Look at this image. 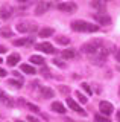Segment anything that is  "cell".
Here are the masks:
<instances>
[{"mask_svg":"<svg viewBox=\"0 0 120 122\" xmlns=\"http://www.w3.org/2000/svg\"><path fill=\"white\" fill-rule=\"evenodd\" d=\"M53 63H55V64H56V66H58V67H62V69L65 67V64H64V63H61V61H59V60H53Z\"/></svg>","mask_w":120,"mask_h":122,"instance_id":"83f0119b","label":"cell"},{"mask_svg":"<svg viewBox=\"0 0 120 122\" xmlns=\"http://www.w3.org/2000/svg\"><path fill=\"white\" fill-rule=\"evenodd\" d=\"M67 105H69L72 110H74L76 113H79V114H84V116L87 114V113L84 112V110H82V107H81L79 104H78V102L74 101V99H72V98H67Z\"/></svg>","mask_w":120,"mask_h":122,"instance_id":"5b68a950","label":"cell"},{"mask_svg":"<svg viewBox=\"0 0 120 122\" xmlns=\"http://www.w3.org/2000/svg\"><path fill=\"white\" fill-rule=\"evenodd\" d=\"M52 34H53V29H52V28H44V29H41L38 32V35L43 37V38H46V37H50Z\"/></svg>","mask_w":120,"mask_h":122,"instance_id":"e0dca14e","label":"cell"},{"mask_svg":"<svg viewBox=\"0 0 120 122\" xmlns=\"http://www.w3.org/2000/svg\"><path fill=\"white\" fill-rule=\"evenodd\" d=\"M49 8H50V3H47V2H40L38 5H37V8H35V14H37V15H43L44 12H47Z\"/></svg>","mask_w":120,"mask_h":122,"instance_id":"9c48e42d","label":"cell"},{"mask_svg":"<svg viewBox=\"0 0 120 122\" xmlns=\"http://www.w3.org/2000/svg\"><path fill=\"white\" fill-rule=\"evenodd\" d=\"M0 101H2L6 107H12V105H14L12 98H11L9 95L6 93V92H3V90H0Z\"/></svg>","mask_w":120,"mask_h":122,"instance_id":"30bf717a","label":"cell"},{"mask_svg":"<svg viewBox=\"0 0 120 122\" xmlns=\"http://www.w3.org/2000/svg\"><path fill=\"white\" fill-rule=\"evenodd\" d=\"M37 49H40L41 52H46V53H55V49H53V46H52L50 43H40V44H37Z\"/></svg>","mask_w":120,"mask_h":122,"instance_id":"8fae6325","label":"cell"},{"mask_svg":"<svg viewBox=\"0 0 120 122\" xmlns=\"http://www.w3.org/2000/svg\"><path fill=\"white\" fill-rule=\"evenodd\" d=\"M102 40H91V41H88V43H85V44H82V47H81V51L84 52V53H87V55H94V53L100 49V46H102Z\"/></svg>","mask_w":120,"mask_h":122,"instance_id":"7a4b0ae2","label":"cell"},{"mask_svg":"<svg viewBox=\"0 0 120 122\" xmlns=\"http://www.w3.org/2000/svg\"><path fill=\"white\" fill-rule=\"evenodd\" d=\"M5 76H6V70L0 67V78H5Z\"/></svg>","mask_w":120,"mask_h":122,"instance_id":"f1b7e54d","label":"cell"},{"mask_svg":"<svg viewBox=\"0 0 120 122\" xmlns=\"http://www.w3.org/2000/svg\"><path fill=\"white\" fill-rule=\"evenodd\" d=\"M28 121H29V122H40L38 119H35L33 116H28Z\"/></svg>","mask_w":120,"mask_h":122,"instance_id":"f546056e","label":"cell"},{"mask_svg":"<svg viewBox=\"0 0 120 122\" xmlns=\"http://www.w3.org/2000/svg\"><path fill=\"white\" fill-rule=\"evenodd\" d=\"M0 35L8 38V37H12V30H11V28H8V26H5V28L0 29Z\"/></svg>","mask_w":120,"mask_h":122,"instance_id":"ffe728a7","label":"cell"},{"mask_svg":"<svg viewBox=\"0 0 120 122\" xmlns=\"http://www.w3.org/2000/svg\"><path fill=\"white\" fill-rule=\"evenodd\" d=\"M11 15H12V8L9 5H3L0 8V17H2L3 20H8Z\"/></svg>","mask_w":120,"mask_h":122,"instance_id":"ba28073f","label":"cell"},{"mask_svg":"<svg viewBox=\"0 0 120 122\" xmlns=\"http://www.w3.org/2000/svg\"><path fill=\"white\" fill-rule=\"evenodd\" d=\"M117 121H119V122H120V112H119V113H117Z\"/></svg>","mask_w":120,"mask_h":122,"instance_id":"d6a6232c","label":"cell"},{"mask_svg":"<svg viewBox=\"0 0 120 122\" xmlns=\"http://www.w3.org/2000/svg\"><path fill=\"white\" fill-rule=\"evenodd\" d=\"M61 55L65 60H72V58H74V51H72V49H64Z\"/></svg>","mask_w":120,"mask_h":122,"instance_id":"2e32d148","label":"cell"},{"mask_svg":"<svg viewBox=\"0 0 120 122\" xmlns=\"http://www.w3.org/2000/svg\"><path fill=\"white\" fill-rule=\"evenodd\" d=\"M93 6H96V8H99L100 11H103V3H100L99 0H96V2H93Z\"/></svg>","mask_w":120,"mask_h":122,"instance_id":"484cf974","label":"cell"},{"mask_svg":"<svg viewBox=\"0 0 120 122\" xmlns=\"http://www.w3.org/2000/svg\"><path fill=\"white\" fill-rule=\"evenodd\" d=\"M94 122H111L108 119V116H103V114H94Z\"/></svg>","mask_w":120,"mask_h":122,"instance_id":"44dd1931","label":"cell"},{"mask_svg":"<svg viewBox=\"0 0 120 122\" xmlns=\"http://www.w3.org/2000/svg\"><path fill=\"white\" fill-rule=\"evenodd\" d=\"M115 58H117V61H120V51L115 52Z\"/></svg>","mask_w":120,"mask_h":122,"instance_id":"1f68e13d","label":"cell"},{"mask_svg":"<svg viewBox=\"0 0 120 122\" xmlns=\"http://www.w3.org/2000/svg\"><path fill=\"white\" fill-rule=\"evenodd\" d=\"M18 61H20V55H18V53H11V55L8 56V64H9L11 67L17 66Z\"/></svg>","mask_w":120,"mask_h":122,"instance_id":"7c38bea8","label":"cell"},{"mask_svg":"<svg viewBox=\"0 0 120 122\" xmlns=\"http://www.w3.org/2000/svg\"><path fill=\"white\" fill-rule=\"evenodd\" d=\"M58 9L62 11V12H74L78 9V5L74 2H64L58 5Z\"/></svg>","mask_w":120,"mask_h":122,"instance_id":"3957f363","label":"cell"},{"mask_svg":"<svg viewBox=\"0 0 120 122\" xmlns=\"http://www.w3.org/2000/svg\"><path fill=\"white\" fill-rule=\"evenodd\" d=\"M82 89H84L85 92H87V95H91V89H90V86H88V84H82Z\"/></svg>","mask_w":120,"mask_h":122,"instance_id":"4316f807","label":"cell"},{"mask_svg":"<svg viewBox=\"0 0 120 122\" xmlns=\"http://www.w3.org/2000/svg\"><path fill=\"white\" fill-rule=\"evenodd\" d=\"M99 110H100V113L103 114V116H110V114L114 112V107H112L111 102H108V101H102L99 104Z\"/></svg>","mask_w":120,"mask_h":122,"instance_id":"277c9868","label":"cell"},{"mask_svg":"<svg viewBox=\"0 0 120 122\" xmlns=\"http://www.w3.org/2000/svg\"><path fill=\"white\" fill-rule=\"evenodd\" d=\"M70 28L76 32H96L99 30V26L97 25H93V23H88V21H84V20H76L70 25Z\"/></svg>","mask_w":120,"mask_h":122,"instance_id":"6da1fadb","label":"cell"},{"mask_svg":"<svg viewBox=\"0 0 120 122\" xmlns=\"http://www.w3.org/2000/svg\"><path fill=\"white\" fill-rule=\"evenodd\" d=\"M52 110H53V112H56V113H61V114H64L67 110H65V107L61 104V102H53V104H52Z\"/></svg>","mask_w":120,"mask_h":122,"instance_id":"5bb4252c","label":"cell"},{"mask_svg":"<svg viewBox=\"0 0 120 122\" xmlns=\"http://www.w3.org/2000/svg\"><path fill=\"white\" fill-rule=\"evenodd\" d=\"M18 32H31V30H37V25H31V23H18L17 25Z\"/></svg>","mask_w":120,"mask_h":122,"instance_id":"52a82bcc","label":"cell"},{"mask_svg":"<svg viewBox=\"0 0 120 122\" xmlns=\"http://www.w3.org/2000/svg\"><path fill=\"white\" fill-rule=\"evenodd\" d=\"M6 52V47H5V46H2V44H0V53H5Z\"/></svg>","mask_w":120,"mask_h":122,"instance_id":"4dcf8cb0","label":"cell"},{"mask_svg":"<svg viewBox=\"0 0 120 122\" xmlns=\"http://www.w3.org/2000/svg\"><path fill=\"white\" fill-rule=\"evenodd\" d=\"M2 63H3V60H2V58H0V64H2Z\"/></svg>","mask_w":120,"mask_h":122,"instance_id":"836d02e7","label":"cell"},{"mask_svg":"<svg viewBox=\"0 0 120 122\" xmlns=\"http://www.w3.org/2000/svg\"><path fill=\"white\" fill-rule=\"evenodd\" d=\"M29 61L33 63V64H40V66H41V64H44V58H43V56H40V55H32Z\"/></svg>","mask_w":120,"mask_h":122,"instance_id":"d6986e66","label":"cell"},{"mask_svg":"<svg viewBox=\"0 0 120 122\" xmlns=\"http://www.w3.org/2000/svg\"><path fill=\"white\" fill-rule=\"evenodd\" d=\"M8 84H9V86H14L15 89H20V87L23 86V82H20V81H15V79H9V81H8Z\"/></svg>","mask_w":120,"mask_h":122,"instance_id":"603a6c76","label":"cell"},{"mask_svg":"<svg viewBox=\"0 0 120 122\" xmlns=\"http://www.w3.org/2000/svg\"><path fill=\"white\" fill-rule=\"evenodd\" d=\"M15 122H23V121H15Z\"/></svg>","mask_w":120,"mask_h":122,"instance_id":"e575fe53","label":"cell"},{"mask_svg":"<svg viewBox=\"0 0 120 122\" xmlns=\"http://www.w3.org/2000/svg\"><path fill=\"white\" fill-rule=\"evenodd\" d=\"M94 17V20L99 23V25H110L111 23V18H110V15H106V14H102V12H97L93 15Z\"/></svg>","mask_w":120,"mask_h":122,"instance_id":"8992f818","label":"cell"},{"mask_svg":"<svg viewBox=\"0 0 120 122\" xmlns=\"http://www.w3.org/2000/svg\"><path fill=\"white\" fill-rule=\"evenodd\" d=\"M21 72H24L28 75H33L35 73V69L32 66H29V64H21Z\"/></svg>","mask_w":120,"mask_h":122,"instance_id":"ac0fdd59","label":"cell"},{"mask_svg":"<svg viewBox=\"0 0 120 122\" xmlns=\"http://www.w3.org/2000/svg\"><path fill=\"white\" fill-rule=\"evenodd\" d=\"M18 2H24V0H18Z\"/></svg>","mask_w":120,"mask_h":122,"instance_id":"d590c367","label":"cell"},{"mask_svg":"<svg viewBox=\"0 0 120 122\" xmlns=\"http://www.w3.org/2000/svg\"><path fill=\"white\" fill-rule=\"evenodd\" d=\"M33 41V38H20V40H14V46H26L31 44Z\"/></svg>","mask_w":120,"mask_h":122,"instance_id":"9a60e30c","label":"cell"},{"mask_svg":"<svg viewBox=\"0 0 120 122\" xmlns=\"http://www.w3.org/2000/svg\"><path fill=\"white\" fill-rule=\"evenodd\" d=\"M76 98L79 99V102H82V104H85V102H87V96H85V95H82L81 92H76Z\"/></svg>","mask_w":120,"mask_h":122,"instance_id":"cb8c5ba5","label":"cell"},{"mask_svg":"<svg viewBox=\"0 0 120 122\" xmlns=\"http://www.w3.org/2000/svg\"><path fill=\"white\" fill-rule=\"evenodd\" d=\"M40 93H41V98H44V99H49V98H53V90L52 89H49V87H41V90H40Z\"/></svg>","mask_w":120,"mask_h":122,"instance_id":"4fadbf2b","label":"cell"},{"mask_svg":"<svg viewBox=\"0 0 120 122\" xmlns=\"http://www.w3.org/2000/svg\"><path fill=\"white\" fill-rule=\"evenodd\" d=\"M56 43L58 44H64V46H67L70 43V38H67V37H56Z\"/></svg>","mask_w":120,"mask_h":122,"instance_id":"7402d4cb","label":"cell"},{"mask_svg":"<svg viewBox=\"0 0 120 122\" xmlns=\"http://www.w3.org/2000/svg\"><path fill=\"white\" fill-rule=\"evenodd\" d=\"M26 107H28V108H31V110H33V112L35 113H38L40 112V108L37 105H33V104H31V102H28V104H26Z\"/></svg>","mask_w":120,"mask_h":122,"instance_id":"d4e9b609","label":"cell"}]
</instances>
